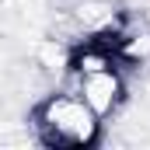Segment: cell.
Instances as JSON below:
<instances>
[{"instance_id":"cell-1","label":"cell","mask_w":150,"mask_h":150,"mask_svg":"<svg viewBox=\"0 0 150 150\" xmlns=\"http://www.w3.org/2000/svg\"><path fill=\"white\" fill-rule=\"evenodd\" d=\"M32 140L49 150H87L101 143L105 122L87 108L74 87H52L42 94L28 115Z\"/></svg>"},{"instance_id":"cell-2","label":"cell","mask_w":150,"mask_h":150,"mask_svg":"<svg viewBox=\"0 0 150 150\" xmlns=\"http://www.w3.org/2000/svg\"><path fill=\"white\" fill-rule=\"evenodd\" d=\"M70 87L87 101V108L98 115L101 122L115 119L129 101V84H126V70L112 63L101 70H87V74H70Z\"/></svg>"}]
</instances>
